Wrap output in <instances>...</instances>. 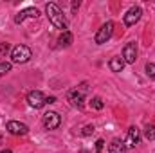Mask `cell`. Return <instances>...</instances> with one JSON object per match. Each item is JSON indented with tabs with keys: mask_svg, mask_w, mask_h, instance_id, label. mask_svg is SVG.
<instances>
[{
	"mask_svg": "<svg viewBox=\"0 0 155 153\" xmlns=\"http://www.w3.org/2000/svg\"><path fill=\"white\" fill-rule=\"evenodd\" d=\"M5 128H7V132L11 135H25L29 132V126L24 124V122H20V121H9Z\"/></svg>",
	"mask_w": 155,
	"mask_h": 153,
	"instance_id": "cell-8",
	"label": "cell"
},
{
	"mask_svg": "<svg viewBox=\"0 0 155 153\" xmlns=\"http://www.w3.org/2000/svg\"><path fill=\"white\" fill-rule=\"evenodd\" d=\"M45 101H47L49 105H52V103H56V97H54V96H51V97H47Z\"/></svg>",
	"mask_w": 155,
	"mask_h": 153,
	"instance_id": "cell-22",
	"label": "cell"
},
{
	"mask_svg": "<svg viewBox=\"0 0 155 153\" xmlns=\"http://www.w3.org/2000/svg\"><path fill=\"white\" fill-rule=\"evenodd\" d=\"M2 153H11V151H9V150H5V151H2Z\"/></svg>",
	"mask_w": 155,
	"mask_h": 153,
	"instance_id": "cell-23",
	"label": "cell"
},
{
	"mask_svg": "<svg viewBox=\"0 0 155 153\" xmlns=\"http://www.w3.org/2000/svg\"><path fill=\"white\" fill-rule=\"evenodd\" d=\"M146 76L155 79V63H146Z\"/></svg>",
	"mask_w": 155,
	"mask_h": 153,
	"instance_id": "cell-18",
	"label": "cell"
},
{
	"mask_svg": "<svg viewBox=\"0 0 155 153\" xmlns=\"http://www.w3.org/2000/svg\"><path fill=\"white\" fill-rule=\"evenodd\" d=\"M72 33L71 31H65V33H61V36L58 38V49H67V47H71L72 45Z\"/></svg>",
	"mask_w": 155,
	"mask_h": 153,
	"instance_id": "cell-12",
	"label": "cell"
},
{
	"mask_svg": "<svg viewBox=\"0 0 155 153\" xmlns=\"http://www.w3.org/2000/svg\"><path fill=\"white\" fill-rule=\"evenodd\" d=\"M69 99L72 101V105L78 106V108H83V105H85V94L81 90H78V88L69 94Z\"/></svg>",
	"mask_w": 155,
	"mask_h": 153,
	"instance_id": "cell-11",
	"label": "cell"
},
{
	"mask_svg": "<svg viewBox=\"0 0 155 153\" xmlns=\"http://www.w3.org/2000/svg\"><path fill=\"white\" fill-rule=\"evenodd\" d=\"M38 16H40V11L36 7H25L15 16V24H22L25 18H38Z\"/></svg>",
	"mask_w": 155,
	"mask_h": 153,
	"instance_id": "cell-9",
	"label": "cell"
},
{
	"mask_svg": "<svg viewBox=\"0 0 155 153\" xmlns=\"http://www.w3.org/2000/svg\"><path fill=\"white\" fill-rule=\"evenodd\" d=\"M90 106H92L94 110H101V108L105 106V103H103V99H101V97H97V96H96V97H92Z\"/></svg>",
	"mask_w": 155,
	"mask_h": 153,
	"instance_id": "cell-15",
	"label": "cell"
},
{
	"mask_svg": "<svg viewBox=\"0 0 155 153\" xmlns=\"http://www.w3.org/2000/svg\"><path fill=\"white\" fill-rule=\"evenodd\" d=\"M0 139H2V133H0Z\"/></svg>",
	"mask_w": 155,
	"mask_h": 153,
	"instance_id": "cell-24",
	"label": "cell"
},
{
	"mask_svg": "<svg viewBox=\"0 0 155 153\" xmlns=\"http://www.w3.org/2000/svg\"><path fill=\"white\" fill-rule=\"evenodd\" d=\"M60 124H61L60 114H56V112H47V114L43 115V126H45V130H56Z\"/></svg>",
	"mask_w": 155,
	"mask_h": 153,
	"instance_id": "cell-7",
	"label": "cell"
},
{
	"mask_svg": "<svg viewBox=\"0 0 155 153\" xmlns=\"http://www.w3.org/2000/svg\"><path fill=\"white\" fill-rule=\"evenodd\" d=\"M123 60H124V63H130V65L135 63V60H137V45H135V41H130V43L124 45Z\"/></svg>",
	"mask_w": 155,
	"mask_h": 153,
	"instance_id": "cell-6",
	"label": "cell"
},
{
	"mask_svg": "<svg viewBox=\"0 0 155 153\" xmlns=\"http://www.w3.org/2000/svg\"><path fill=\"white\" fill-rule=\"evenodd\" d=\"M94 130H96V128H94V124H87V126L83 128L81 135H83V137H88V135H92V133H94Z\"/></svg>",
	"mask_w": 155,
	"mask_h": 153,
	"instance_id": "cell-19",
	"label": "cell"
},
{
	"mask_svg": "<svg viewBox=\"0 0 155 153\" xmlns=\"http://www.w3.org/2000/svg\"><path fill=\"white\" fill-rule=\"evenodd\" d=\"M112 34H114V22H107V24H103V25L99 27V31L96 33L94 41H96L97 45H103V43H107L108 40L112 38Z\"/></svg>",
	"mask_w": 155,
	"mask_h": 153,
	"instance_id": "cell-3",
	"label": "cell"
},
{
	"mask_svg": "<svg viewBox=\"0 0 155 153\" xmlns=\"http://www.w3.org/2000/svg\"><path fill=\"white\" fill-rule=\"evenodd\" d=\"M103 146H105V141H103V139H99V141L96 142V153H101V151H103Z\"/></svg>",
	"mask_w": 155,
	"mask_h": 153,
	"instance_id": "cell-20",
	"label": "cell"
},
{
	"mask_svg": "<svg viewBox=\"0 0 155 153\" xmlns=\"http://www.w3.org/2000/svg\"><path fill=\"white\" fill-rule=\"evenodd\" d=\"M71 7H72V13H76L78 9H79V2H72V5H71Z\"/></svg>",
	"mask_w": 155,
	"mask_h": 153,
	"instance_id": "cell-21",
	"label": "cell"
},
{
	"mask_svg": "<svg viewBox=\"0 0 155 153\" xmlns=\"http://www.w3.org/2000/svg\"><path fill=\"white\" fill-rule=\"evenodd\" d=\"M108 67H110L112 72H123V69H124V60H123L121 56H116V58L110 60Z\"/></svg>",
	"mask_w": 155,
	"mask_h": 153,
	"instance_id": "cell-14",
	"label": "cell"
},
{
	"mask_svg": "<svg viewBox=\"0 0 155 153\" xmlns=\"http://www.w3.org/2000/svg\"><path fill=\"white\" fill-rule=\"evenodd\" d=\"M7 72H11V63H9V61H2V63H0V77L5 76Z\"/></svg>",
	"mask_w": 155,
	"mask_h": 153,
	"instance_id": "cell-17",
	"label": "cell"
},
{
	"mask_svg": "<svg viewBox=\"0 0 155 153\" xmlns=\"http://www.w3.org/2000/svg\"><path fill=\"white\" fill-rule=\"evenodd\" d=\"M144 137H146L148 141H153L155 139V126L153 124H148V126L144 128Z\"/></svg>",
	"mask_w": 155,
	"mask_h": 153,
	"instance_id": "cell-16",
	"label": "cell"
},
{
	"mask_svg": "<svg viewBox=\"0 0 155 153\" xmlns=\"http://www.w3.org/2000/svg\"><path fill=\"white\" fill-rule=\"evenodd\" d=\"M45 99H47V97H45L40 90H33V92L27 94V105H29L31 108H35V110H40V108H43V106L47 105Z\"/></svg>",
	"mask_w": 155,
	"mask_h": 153,
	"instance_id": "cell-4",
	"label": "cell"
},
{
	"mask_svg": "<svg viewBox=\"0 0 155 153\" xmlns=\"http://www.w3.org/2000/svg\"><path fill=\"white\" fill-rule=\"evenodd\" d=\"M139 139H141V132H139V128L137 126H132L130 130H128V137H126V146H135V144H139Z\"/></svg>",
	"mask_w": 155,
	"mask_h": 153,
	"instance_id": "cell-10",
	"label": "cell"
},
{
	"mask_svg": "<svg viewBox=\"0 0 155 153\" xmlns=\"http://www.w3.org/2000/svg\"><path fill=\"white\" fill-rule=\"evenodd\" d=\"M33 58V50L27 45H16L11 50V61L13 63H27Z\"/></svg>",
	"mask_w": 155,
	"mask_h": 153,
	"instance_id": "cell-2",
	"label": "cell"
},
{
	"mask_svg": "<svg viewBox=\"0 0 155 153\" xmlns=\"http://www.w3.org/2000/svg\"><path fill=\"white\" fill-rule=\"evenodd\" d=\"M108 153H126V144L119 139H114L108 144Z\"/></svg>",
	"mask_w": 155,
	"mask_h": 153,
	"instance_id": "cell-13",
	"label": "cell"
},
{
	"mask_svg": "<svg viewBox=\"0 0 155 153\" xmlns=\"http://www.w3.org/2000/svg\"><path fill=\"white\" fill-rule=\"evenodd\" d=\"M141 15H143V9L141 7H137V5H134V7H130L128 11H126V15H124V25L126 27H132V25H135L139 20H141Z\"/></svg>",
	"mask_w": 155,
	"mask_h": 153,
	"instance_id": "cell-5",
	"label": "cell"
},
{
	"mask_svg": "<svg viewBox=\"0 0 155 153\" xmlns=\"http://www.w3.org/2000/svg\"><path fill=\"white\" fill-rule=\"evenodd\" d=\"M45 13H47V18H49V22L56 27V29H61L63 33L69 29V25H67V20H65V16H63V13H61V9H60V5L58 4H54V2H49L47 5H45Z\"/></svg>",
	"mask_w": 155,
	"mask_h": 153,
	"instance_id": "cell-1",
	"label": "cell"
}]
</instances>
